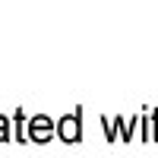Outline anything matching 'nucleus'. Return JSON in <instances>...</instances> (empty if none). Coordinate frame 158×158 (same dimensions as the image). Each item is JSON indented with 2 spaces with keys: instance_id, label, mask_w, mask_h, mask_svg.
I'll return each instance as SVG.
<instances>
[{
  "instance_id": "f257e3e1",
  "label": "nucleus",
  "mask_w": 158,
  "mask_h": 158,
  "mask_svg": "<svg viewBox=\"0 0 158 158\" xmlns=\"http://www.w3.org/2000/svg\"><path fill=\"white\" fill-rule=\"evenodd\" d=\"M35 136H38V139H48V136H51V120L38 117V120H35Z\"/></svg>"
}]
</instances>
